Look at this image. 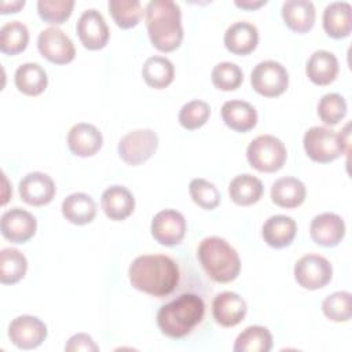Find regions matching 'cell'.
Listing matches in <instances>:
<instances>
[{"label": "cell", "instance_id": "obj_20", "mask_svg": "<svg viewBox=\"0 0 352 352\" xmlns=\"http://www.w3.org/2000/svg\"><path fill=\"white\" fill-rule=\"evenodd\" d=\"M257 43L258 30L253 23L246 21L234 22L224 33V45L235 55H248L253 52Z\"/></svg>", "mask_w": 352, "mask_h": 352}, {"label": "cell", "instance_id": "obj_40", "mask_svg": "<svg viewBox=\"0 0 352 352\" xmlns=\"http://www.w3.org/2000/svg\"><path fill=\"white\" fill-rule=\"evenodd\" d=\"M73 0H38L37 12L40 18L48 23L60 25L63 23L73 11Z\"/></svg>", "mask_w": 352, "mask_h": 352}, {"label": "cell", "instance_id": "obj_31", "mask_svg": "<svg viewBox=\"0 0 352 352\" xmlns=\"http://www.w3.org/2000/svg\"><path fill=\"white\" fill-rule=\"evenodd\" d=\"M272 348V334L264 326H249L242 330L235 342L234 352H268Z\"/></svg>", "mask_w": 352, "mask_h": 352}, {"label": "cell", "instance_id": "obj_11", "mask_svg": "<svg viewBox=\"0 0 352 352\" xmlns=\"http://www.w3.org/2000/svg\"><path fill=\"white\" fill-rule=\"evenodd\" d=\"M8 337L19 349H34L47 338V324L33 315H19L8 326Z\"/></svg>", "mask_w": 352, "mask_h": 352}, {"label": "cell", "instance_id": "obj_19", "mask_svg": "<svg viewBox=\"0 0 352 352\" xmlns=\"http://www.w3.org/2000/svg\"><path fill=\"white\" fill-rule=\"evenodd\" d=\"M100 206L109 219L120 221L132 214L135 209V198L126 187L114 184L103 191Z\"/></svg>", "mask_w": 352, "mask_h": 352}, {"label": "cell", "instance_id": "obj_42", "mask_svg": "<svg viewBox=\"0 0 352 352\" xmlns=\"http://www.w3.org/2000/svg\"><path fill=\"white\" fill-rule=\"evenodd\" d=\"M25 6V0H12L10 1H1L0 4V12L1 14H8V12H18L22 7Z\"/></svg>", "mask_w": 352, "mask_h": 352}, {"label": "cell", "instance_id": "obj_18", "mask_svg": "<svg viewBox=\"0 0 352 352\" xmlns=\"http://www.w3.org/2000/svg\"><path fill=\"white\" fill-rule=\"evenodd\" d=\"M103 143L100 131L89 122L74 124L67 132V147L78 157H91L96 154Z\"/></svg>", "mask_w": 352, "mask_h": 352}, {"label": "cell", "instance_id": "obj_22", "mask_svg": "<svg viewBox=\"0 0 352 352\" xmlns=\"http://www.w3.org/2000/svg\"><path fill=\"white\" fill-rule=\"evenodd\" d=\"M323 29L333 38L348 37L352 30V7L348 1H333L323 11Z\"/></svg>", "mask_w": 352, "mask_h": 352}, {"label": "cell", "instance_id": "obj_2", "mask_svg": "<svg viewBox=\"0 0 352 352\" xmlns=\"http://www.w3.org/2000/svg\"><path fill=\"white\" fill-rule=\"evenodd\" d=\"M146 26L151 44L162 51L170 52L183 41L182 11L172 0H151L146 6Z\"/></svg>", "mask_w": 352, "mask_h": 352}, {"label": "cell", "instance_id": "obj_3", "mask_svg": "<svg viewBox=\"0 0 352 352\" xmlns=\"http://www.w3.org/2000/svg\"><path fill=\"white\" fill-rule=\"evenodd\" d=\"M204 315V300L197 294L184 293L160 308L157 323L162 334L170 338H182L201 323Z\"/></svg>", "mask_w": 352, "mask_h": 352}, {"label": "cell", "instance_id": "obj_38", "mask_svg": "<svg viewBox=\"0 0 352 352\" xmlns=\"http://www.w3.org/2000/svg\"><path fill=\"white\" fill-rule=\"evenodd\" d=\"M188 192L191 199L202 209L212 210L220 204L221 197L217 187L206 179H192L188 186Z\"/></svg>", "mask_w": 352, "mask_h": 352}, {"label": "cell", "instance_id": "obj_13", "mask_svg": "<svg viewBox=\"0 0 352 352\" xmlns=\"http://www.w3.org/2000/svg\"><path fill=\"white\" fill-rule=\"evenodd\" d=\"M76 30L81 44L92 51L103 48L110 36V30L103 15L95 8L82 11L77 21Z\"/></svg>", "mask_w": 352, "mask_h": 352}, {"label": "cell", "instance_id": "obj_15", "mask_svg": "<svg viewBox=\"0 0 352 352\" xmlns=\"http://www.w3.org/2000/svg\"><path fill=\"white\" fill-rule=\"evenodd\" d=\"M18 190L22 201L32 206H43L50 204L56 192L52 177L38 170L25 175L19 182Z\"/></svg>", "mask_w": 352, "mask_h": 352}, {"label": "cell", "instance_id": "obj_35", "mask_svg": "<svg viewBox=\"0 0 352 352\" xmlns=\"http://www.w3.org/2000/svg\"><path fill=\"white\" fill-rule=\"evenodd\" d=\"M324 316L333 322H348L352 316V294L349 292H334L322 301Z\"/></svg>", "mask_w": 352, "mask_h": 352}, {"label": "cell", "instance_id": "obj_14", "mask_svg": "<svg viewBox=\"0 0 352 352\" xmlns=\"http://www.w3.org/2000/svg\"><path fill=\"white\" fill-rule=\"evenodd\" d=\"M36 217L21 208L6 210L0 219L1 235L12 243H25L36 234Z\"/></svg>", "mask_w": 352, "mask_h": 352}, {"label": "cell", "instance_id": "obj_34", "mask_svg": "<svg viewBox=\"0 0 352 352\" xmlns=\"http://www.w3.org/2000/svg\"><path fill=\"white\" fill-rule=\"evenodd\" d=\"M107 6L116 25L121 29L136 26L144 12L139 0H110Z\"/></svg>", "mask_w": 352, "mask_h": 352}, {"label": "cell", "instance_id": "obj_25", "mask_svg": "<svg viewBox=\"0 0 352 352\" xmlns=\"http://www.w3.org/2000/svg\"><path fill=\"white\" fill-rule=\"evenodd\" d=\"M338 69V59L333 52L318 50L309 56L305 66V73L314 84L327 85L336 80Z\"/></svg>", "mask_w": 352, "mask_h": 352}, {"label": "cell", "instance_id": "obj_7", "mask_svg": "<svg viewBox=\"0 0 352 352\" xmlns=\"http://www.w3.org/2000/svg\"><path fill=\"white\" fill-rule=\"evenodd\" d=\"M158 148V135L153 129H135L124 135L118 142L121 160L131 166L150 160Z\"/></svg>", "mask_w": 352, "mask_h": 352}, {"label": "cell", "instance_id": "obj_39", "mask_svg": "<svg viewBox=\"0 0 352 352\" xmlns=\"http://www.w3.org/2000/svg\"><path fill=\"white\" fill-rule=\"evenodd\" d=\"M346 114V102L344 96L336 92L326 94L318 103V116L327 125L338 124Z\"/></svg>", "mask_w": 352, "mask_h": 352}, {"label": "cell", "instance_id": "obj_1", "mask_svg": "<svg viewBox=\"0 0 352 352\" xmlns=\"http://www.w3.org/2000/svg\"><path fill=\"white\" fill-rule=\"evenodd\" d=\"M131 285L154 297L170 294L179 283V267L165 254H143L136 257L128 270Z\"/></svg>", "mask_w": 352, "mask_h": 352}, {"label": "cell", "instance_id": "obj_23", "mask_svg": "<svg viewBox=\"0 0 352 352\" xmlns=\"http://www.w3.org/2000/svg\"><path fill=\"white\" fill-rule=\"evenodd\" d=\"M221 118L228 128L236 132H248L257 124V111L249 102L232 99L221 106Z\"/></svg>", "mask_w": 352, "mask_h": 352}, {"label": "cell", "instance_id": "obj_36", "mask_svg": "<svg viewBox=\"0 0 352 352\" xmlns=\"http://www.w3.org/2000/svg\"><path fill=\"white\" fill-rule=\"evenodd\" d=\"M210 80L217 89L234 91L242 84L243 72L236 63L220 62L212 69Z\"/></svg>", "mask_w": 352, "mask_h": 352}, {"label": "cell", "instance_id": "obj_8", "mask_svg": "<svg viewBox=\"0 0 352 352\" xmlns=\"http://www.w3.org/2000/svg\"><path fill=\"white\" fill-rule=\"evenodd\" d=\"M253 89L267 98L282 95L289 85V73L286 67L272 59L258 62L250 74Z\"/></svg>", "mask_w": 352, "mask_h": 352}, {"label": "cell", "instance_id": "obj_6", "mask_svg": "<svg viewBox=\"0 0 352 352\" xmlns=\"http://www.w3.org/2000/svg\"><path fill=\"white\" fill-rule=\"evenodd\" d=\"M287 151L283 142L272 135H260L254 138L248 148L246 158L249 164L260 172H276L286 162Z\"/></svg>", "mask_w": 352, "mask_h": 352}, {"label": "cell", "instance_id": "obj_28", "mask_svg": "<svg viewBox=\"0 0 352 352\" xmlns=\"http://www.w3.org/2000/svg\"><path fill=\"white\" fill-rule=\"evenodd\" d=\"M14 80L18 91L29 96L40 95L48 85L45 70L36 62H26L18 66Z\"/></svg>", "mask_w": 352, "mask_h": 352}, {"label": "cell", "instance_id": "obj_9", "mask_svg": "<svg viewBox=\"0 0 352 352\" xmlns=\"http://www.w3.org/2000/svg\"><path fill=\"white\" fill-rule=\"evenodd\" d=\"M294 278L297 283L304 289H322L333 278L331 263L320 254H305L298 258L294 265Z\"/></svg>", "mask_w": 352, "mask_h": 352}, {"label": "cell", "instance_id": "obj_43", "mask_svg": "<svg viewBox=\"0 0 352 352\" xmlns=\"http://www.w3.org/2000/svg\"><path fill=\"white\" fill-rule=\"evenodd\" d=\"M267 4V0H235V6L243 10H256Z\"/></svg>", "mask_w": 352, "mask_h": 352}, {"label": "cell", "instance_id": "obj_27", "mask_svg": "<svg viewBox=\"0 0 352 352\" xmlns=\"http://www.w3.org/2000/svg\"><path fill=\"white\" fill-rule=\"evenodd\" d=\"M63 217L76 226L91 223L96 216V204L91 195L85 192H73L62 201Z\"/></svg>", "mask_w": 352, "mask_h": 352}, {"label": "cell", "instance_id": "obj_33", "mask_svg": "<svg viewBox=\"0 0 352 352\" xmlns=\"http://www.w3.org/2000/svg\"><path fill=\"white\" fill-rule=\"evenodd\" d=\"M29 43L28 26L19 21H10L0 29V51L7 55L22 52Z\"/></svg>", "mask_w": 352, "mask_h": 352}, {"label": "cell", "instance_id": "obj_26", "mask_svg": "<svg viewBox=\"0 0 352 352\" xmlns=\"http://www.w3.org/2000/svg\"><path fill=\"white\" fill-rule=\"evenodd\" d=\"M305 195V184L293 176L279 177L271 186V199L280 208H297L304 202Z\"/></svg>", "mask_w": 352, "mask_h": 352}, {"label": "cell", "instance_id": "obj_21", "mask_svg": "<svg viewBox=\"0 0 352 352\" xmlns=\"http://www.w3.org/2000/svg\"><path fill=\"white\" fill-rule=\"evenodd\" d=\"M297 234L296 221L286 214H274L263 224V239L264 242L275 249L289 246Z\"/></svg>", "mask_w": 352, "mask_h": 352}, {"label": "cell", "instance_id": "obj_12", "mask_svg": "<svg viewBox=\"0 0 352 352\" xmlns=\"http://www.w3.org/2000/svg\"><path fill=\"white\" fill-rule=\"evenodd\" d=\"M150 230L153 238L158 243L164 246H173L183 241L187 223L184 216L176 209H164L153 217Z\"/></svg>", "mask_w": 352, "mask_h": 352}, {"label": "cell", "instance_id": "obj_24", "mask_svg": "<svg viewBox=\"0 0 352 352\" xmlns=\"http://www.w3.org/2000/svg\"><path fill=\"white\" fill-rule=\"evenodd\" d=\"M282 18L290 30L305 33L315 23V6L309 0H287L282 4Z\"/></svg>", "mask_w": 352, "mask_h": 352}, {"label": "cell", "instance_id": "obj_10", "mask_svg": "<svg viewBox=\"0 0 352 352\" xmlns=\"http://www.w3.org/2000/svg\"><path fill=\"white\" fill-rule=\"evenodd\" d=\"M38 52L50 62L66 65L76 56V48L70 37L59 28L50 26L40 32L37 37Z\"/></svg>", "mask_w": 352, "mask_h": 352}, {"label": "cell", "instance_id": "obj_5", "mask_svg": "<svg viewBox=\"0 0 352 352\" xmlns=\"http://www.w3.org/2000/svg\"><path fill=\"white\" fill-rule=\"evenodd\" d=\"M349 124L341 133L326 126H311L302 138V146L307 155L320 164L337 160L349 150Z\"/></svg>", "mask_w": 352, "mask_h": 352}, {"label": "cell", "instance_id": "obj_32", "mask_svg": "<svg viewBox=\"0 0 352 352\" xmlns=\"http://www.w3.org/2000/svg\"><path fill=\"white\" fill-rule=\"evenodd\" d=\"M28 271V260L23 253L14 248H4L0 252V282L14 285L19 282Z\"/></svg>", "mask_w": 352, "mask_h": 352}, {"label": "cell", "instance_id": "obj_29", "mask_svg": "<svg viewBox=\"0 0 352 352\" xmlns=\"http://www.w3.org/2000/svg\"><path fill=\"white\" fill-rule=\"evenodd\" d=\"M264 191L261 180L250 173H242L235 176L228 186V194L231 199L241 206H249L256 204Z\"/></svg>", "mask_w": 352, "mask_h": 352}, {"label": "cell", "instance_id": "obj_41", "mask_svg": "<svg viewBox=\"0 0 352 352\" xmlns=\"http://www.w3.org/2000/svg\"><path fill=\"white\" fill-rule=\"evenodd\" d=\"M65 351L67 352H98L99 346L95 344V341L92 340V337L89 334L85 333H77L74 336H72L66 345H65Z\"/></svg>", "mask_w": 352, "mask_h": 352}, {"label": "cell", "instance_id": "obj_4", "mask_svg": "<svg viewBox=\"0 0 352 352\" xmlns=\"http://www.w3.org/2000/svg\"><path fill=\"white\" fill-rule=\"evenodd\" d=\"M197 256L206 275L214 282L228 283L239 275V254L224 238H204L199 242Z\"/></svg>", "mask_w": 352, "mask_h": 352}, {"label": "cell", "instance_id": "obj_17", "mask_svg": "<svg viewBox=\"0 0 352 352\" xmlns=\"http://www.w3.org/2000/svg\"><path fill=\"white\" fill-rule=\"evenodd\" d=\"M246 311V301L235 292H221L216 294L212 302L213 318L223 327H234L239 324L243 320Z\"/></svg>", "mask_w": 352, "mask_h": 352}, {"label": "cell", "instance_id": "obj_30", "mask_svg": "<svg viewBox=\"0 0 352 352\" xmlns=\"http://www.w3.org/2000/svg\"><path fill=\"white\" fill-rule=\"evenodd\" d=\"M142 76L148 87L162 89L173 81L175 66L168 58L154 55L144 60L142 67Z\"/></svg>", "mask_w": 352, "mask_h": 352}, {"label": "cell", "instance_id": "obj_37", "mask_svg": "<svg viewBox=\"0 0 352 352\" xmlns=\"http://www.w3.org/2000/svg\"><path fill=\"white\" fill-rule=\"evenodd\" d=\"M210 116V106L205 100L194 99L184 103L179 111V122L183 128L192 131L206 124Z\"/></svg>", "mask_w": 352, "mask_h": 352}, {"label": "cell", "instance_id": "obj_16", "mask_svg": "<svg viewBox=\"0 0 352 352\" xmlns=\"http://www.w3.org/2000/svg\"><path fill=\"white\" fill-rule=\"evenodd\" d=\"M345 223L337 213L324 212L315 216L309 226L311 238L320 246H337L345 236Z\"/></svg>", "mask_w": 352, "mask_h": 352}]
</instances>
